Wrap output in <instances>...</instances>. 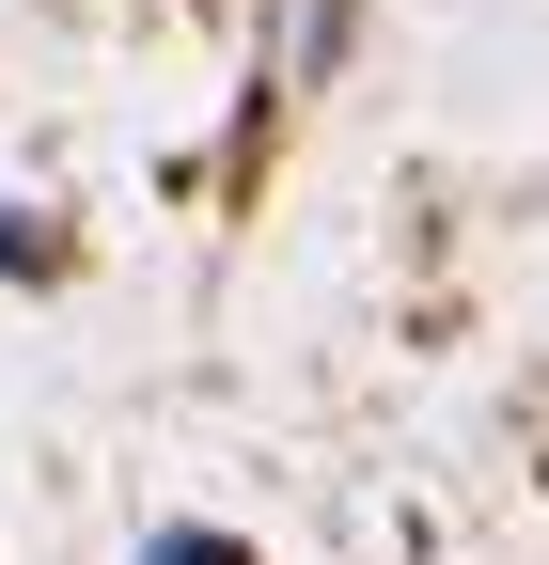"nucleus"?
<instances>
[{"label":"nucleus","mask_w":549,"mask_h":565,"mask_svg":"<svg viewBox=\"0 0 549 565\" xmlns=\"http://www.w3.org/2000/svg\"><path fill=\"white\" fill-rule=\"evenodd\" d=\"M158 565H236V550L220 534H158Z\"/></svg>","instance_id":"obj_1"}]
</instances>
